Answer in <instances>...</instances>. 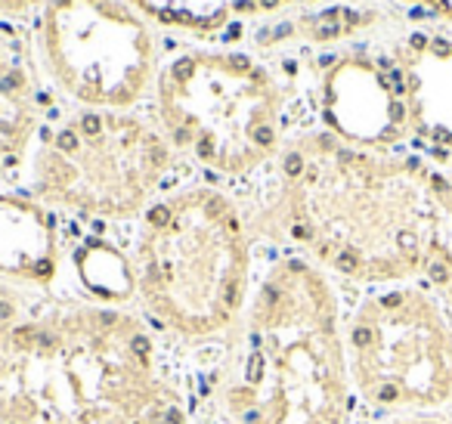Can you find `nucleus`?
<instances>
[{
	"instance_id": "obj_1",
	"label": "nucleus",
	"mask_w": 452,
	"mask_h": 424,
	"mask_svg": "<svg viewBox=\"0 0 452 424\" xmlns=\"http://www.w3.org/2000/svg\"><path fill=\"white\" fill-rule=\"evenodd\" d=\"M260 248L294 251L344 288L418 282L443 238L440 180L415 158L297 124L266 174L236 192Z\"/></svg>"
},
{
	"instance_id": "obj_2",
	"label": "nucleus",
	"mask_w": 452,
	"mask_h": 424,
	"mask_svg": "<svg viewBox=\"0 0 452 424\" xmlns=\"http://www.w3.org/2000/svg\"><path fill=\"white\" fill-rule=\"evenodd\" d=\"M0 424H211L136 307L0 276Z\"/></svg>"
},
{
	"instance_id": "obj_3",
	"label": "nucleus",
	"mask_w": 452,
	"mask_h": 424,
	"mask_svg": "<svg viewBox=\"0 0 452 424\" xmlns=\"http://www.w3.org/2000/svg\"><path fill=\"white\" fill-rule=\"evenodd\" d=\"M344 294L294 251L260 248L236 328L189 365L211 424H356Z\"/></svg>"
},
{
	"instance_id": "obj_4",
	"label": "nucleus",
	"mask_w": 452,
	"mask_h": 424,
	"mask_svg": "<svg viewBox=\"0 0 452 424\" xmlns=\"http://www.w3.org/2000/svg\"><path fill=\"white\" fill-rule=\"evenodd\" d=\"M124 232L133 307L189 369L229 338L251 294L260 245L245 204L183 174Z\"/></svg>"
},
{
	"instance_id": "obj_5",
	"label": "nucleus",
	"mask_w": 452,
	"mask_h": 424,
	"mask_svg": "<svg viewBox=\"0 0 452 424\" xmlns=\"http://www.w3.org/2000/svg\"><path fill=\"white\" fill-rule=\"evenodd\" d=\"M146 112L186 174L233 192L257 183L304 121L279 62L239 43L173 38L164 40Z\"/></svg>"
},
{
	"instance_id": "obj_6",
	"label": "nucleus",
	"mask_w": 452,
	"mask_h": 424,
	"mask_svg": "<svg viewBox=\"0 0 452 424\" xmlns=\"http://www.w3.org/2000/svg\"><path fill=\"white\" fill-rule=\"evenodd\" d=\"M183 174L146 109L59 106L31 146L19 189L72 226L130 229Z\"/></svg>"
},
{
	"instance_id": "obj_7",
	"label": "nucleus",
	"mask_w": 452,
	"mask_h": 424,
	"mask_svg": "<svg viewBox=\"0 0 452 424\" xmlns=\"http://www.w3.org/2000/svg\"><path fill=\"white\" fill-rule=\"evenodd\" d=\"M344 347L359 409L452 412V313L427 282L366 288L344 313Z\"/></svg>"
},
{
	"instance_id": "obj_8",
	"label": "nucleus",
	"mask_w": 452,
	"mask_h": 424,
	"mask_svg": "<svg viewBox=\"0 0 452 424\" xmlns=\"http://www.w3.org/2000/svg\"><path fill=\"white\" fill-rule=\"evenodd\" d=\"M50 96L65 109H146L164 34L130 0H47L28 25Z\"/></svg>"
},
{
	"instance_id": "obj_9",
	"label": "nucleus",
	"mask_w": 452,
	"mask_h": 424,
	"mask_svg": "<svg viewBox=\"0 0 452 424\" xmlns=\"http://www.w3.org/2000/svg\"><path fill=\"white\" fill-rule=\"evenodd\" d=\"M59 109L38 72L28 28L0 25V186H19L28 152Z\"/></svg>"
},
{
	"instance_id": "obj_10",
	"label": "nucleus",
	"mask_w": 452,
	"mask_h": 424,
	"mask_svg": "<svg viewBox=\"0 0 452 424\" xmlns=\"http://www.w3.org/2000/svg\"><path fill=\"white\" fill-rule=\"evenodd\" d=\"M68 272V226L19 186H0V276L59 288Z\"/></svg>"
},
{
	"instance_id": "obj_11",
	"label": "nucleus",
	"mask_w": 452,
	"mask_h": 424,
	"mask_svg": "<svg viewBox=\"0 0 452 424\" xmlns=\"http://www.w3.org/2000/svg\"><path fill=\"white\" fill-rule=\"evenodd\" d=\"M130 3L164 38L229 43L245 28L282 13L297 0H130Z\"/></svg>"
},
{
	"instance_id": "obj_12",
	"label": "nucleus",
	"mask_w": 452,
	"mask_h": 424,
	"mask_svg": "<svg viewBox=\"0 0 452 424\" xmlns=\"http://www.w3.org/2000/svg\"><path fill=\"white\" fill-rule=\"evenodd\" d=\"M65 282L87 297L133 307V276L124 242H115L106 229L72 232L68 223V272Z\"/></svg>"
},
{
	"instance_id": "obj_13",
	"label": "nucleus",
	"mask_w": 452,
	"mask_h": 424,
	"mask_svg": "<svg viewBox=\"0 0 452 424\" xmlns=\"http://www.w3.org/2000/svg\"><path fill=\"white\" fill-rule=\"evenodd\" d=\"M427 285L440 294V301L446 304V310L452 313V229L446 232L443 229V238H440V248H437V257L427 270Z\"/></svg>"
},
{
	"instance_id": "obj_14",
	"label": "nucleus",
	"mask_w": 452,
	"mask_h": 424,
	"mask_svg": "<svg viewBox=\"0 0 452 424\" xmlns=\"http://www.w3.org/2000/svg\"><path fill=\"white\" fill-rule=\"evenodd\" d=\"M43 3H47V0H0V25L28 28Z\"/></svg>"
},
{
	"instance_id": "obj_15",
	"label": "nucleus",
	"mask_w": 452,
	"mask_h": 424,
	"mask_svg": "<svg viewBox=\"0 0 452 424\" xmlns=\"http://www.w3.org/2000/svg\"><path fill=\"white\" fill-rule=\"evenodd\" d=\"M366 424H452V412H415V415H381Z\"/></svg>"
}]
</instances>
